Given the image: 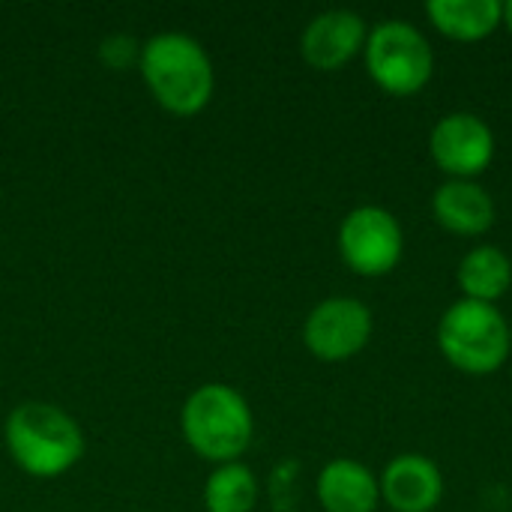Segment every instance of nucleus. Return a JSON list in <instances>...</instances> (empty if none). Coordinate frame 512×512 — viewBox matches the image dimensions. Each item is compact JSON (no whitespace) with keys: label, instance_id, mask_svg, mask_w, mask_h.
Segmentation results:
<instances>
[{"label":"nucleus","instance_id":"obj_9","mask_svg":"<svg viewBox=\"0 0 512 512\" xmlns=\"http://www.w3.org/2000/svg\"><path fill=\"white\" fill-rule=\"evenodd\" d=\"M366 18L354 9H324L300 33V54L318 72H336L366 48Z\"/></svg>","mask_w":512,"mask_h":512},{"label":"nucleus","instance_id":"obj_17","mask_svg":"<svg viewBox=\"0 0 512 512\" xmlns=\"http://www.w3.org/2000/svg\"><path fill=\"white\" fill-rule=\"evenodd\" d=\"M504 27L510 30V36H512V0L510 3H504Z\"/></svg>","mask_w":512,"mask_h":512},{"label":"nucleus","instance_id":"obj_16","mask_svg":"<svg viewBox=\"0 0 512 512\" xmlns=\"http://www.w3.org/2000/svg\"><path fill=\"white\" fill-rule=\"evenodd\" d=\"M141 45L144 42H138L135 36H129V33H111V36H105L102 42H99V48H96V54H99V60L108 66V69H129V66H138V60H141Z\"/></svg>","mask_w":512,"mask_h":512},{"label":"nucleus","instance_id":"obj_4","mask_svg":"<svg viewBox=\"0 0 512 512\" xmlns=\"http://www.w3.org/2000/svg\"><path fill=\"white\" fill-rule=\"evenodd\" d=\"M438 348L459 372L492 375L510 360L512 327L498 306L462 297L441 315Z\"/></svg>","mask_w":512,"mask_h":512},{"label":"nucleus","instance_id":"obj_12","mask_svg":"<svg viewBox=\"0 0 512 512\" xmlns=\"http://www.w3.org/2000/svg\"><path fill=\"white\" fill-rule=\"evenodd\" d=\"M315 495L324 512H375L381 486L372 468L357 459H333L315 480Z\"/></svg>","mask_w":512,"mask_h":512},{"label":"nucleus","instance_id":"obj_8","mask_svg":"<svg viewBox=\"0 0 512 512\" xmlns=\"http://www.w3.org/2000/svg\"><path fill=\"white\" fill-rule=\"evenodd\" d=\"M429 153L450 180H474L495 159V132L483 117L453 111L432 126Z\"/></svg>","mask_w":512,"mask_h":512},{"label":"nucleus","instance_id":"obj_14","mask_svg":"<svg viewBox=\"0 0 512 512\" xmlns=\"http://www.w3.org/2000/svg\"><path fill=\"white\" fill-rule=\"evenodd\" d=\"M456 282H459L465 300L495 306L512 288L510 255L504 249L492 246V243H480L459 261Z\"/></svg>","mask_w":512,"mask_h":512},{"label":"nucleus","instance_id":"obj_13","mask_svg":"<svg viewBox=\"0 0 512 512\" xmlns=\"http://www.w3.org/2000/svg\"><path fill=\"white\" fill-rule=\"evenodd\" d=\"M426 15L444 36L456 42H480L504 24V3L498 0H432Z\"/></svg>","mask_w":512,"mask_h":512},{"label":"nucleus","instance_id":"obj_2","mask_svg":"<svg viewBox=\"0 0 512 512\" xmlns=\"http://www.w3.org/2000/svg\"><path fill=\"white\" fill-rule=\"evenodd\" d=\"M3 444L9 459L36 480H54L72 471L87 447L78 420L42 399H27L6 414Z\"/></svg>","mask_w":512,"mask_h":512},{"label":"nucleus","instance_id":"obj_15","mask_svg":"<svg viewBox=\"0 0 512 512\" xmlns=\"http://www.w3.org/2000/svg\"><path fill=\"white\" fill-rule=\"evenodd\" d=\"M258 477L243 462L216 465L204 483V510L207 512H252L258 507Z\"/></svg>","mask_w":512,"mask_h":512},{"label":"nucleus","instance_id":"obj_5","mask_svg":"<svg viewBox=\"0 0 512 512\" xmlns=\"http://www.w3.org/2000/svg\"><path fill=\"white\" fill-rule=\"evenodd\" d=\"M363 57L369 78L390 96L420 93L435 72V51L426 33L405 18L375 24L366 36Z\"/></svg>","mask_w":512,"mask_h":512},{"label":"nucleus","instance_id":"obj_11","mask_svg":"<svg viewBox=\"0 0 512 512\" xmlns=\"http://www.w3.org/2000/svg\"><path fill=\"white\" fill-rule=\"evenodd\" d=\"M432 216L456 237H483L495 225V201L477 180H447L432 195Z\"/></svg>","mask_w":512,"mask_h":512},{"label":"nucleus","instance_id":"obj_6","mask_svg":"<svg viewBox=\"0 0 512 512\" xmlns=\"http://www.w3.org/2000/svg\"><path fill=\"white\" fill-rule=\"evenodd\" d=\"M336 243L351 273L378 279L399 267L405 252V231L387 207L363 204L342 219Z\"/></svg>","mask_w":512,"mask_h":512},{"label":"nucleus","instance_id":"obj_3","mask_svg":"<svg viewBox=\"0 0 512 512\" xmlns=\"http://www.w3.org/2000/svg\"><path fill=\"white\" fill-rule=\"evenodd\" d=\"M180 432L195 456L213 465L240 462L255 435V417L240 390L231 384H201L180 408Z\"/></svg>","mask_w":512,"mask_h":512},{"label":"nucleus","instance_id":"obj_1","mask_svg":"<svg viewBox=\"0 0 512 512\" xmlns=\"http://www.w3.org/2000/svg\"><path fill=\"white\" fill-rule=\"evenodd\" d=\"M138 72L150 96L177 117L201 114L216 90V69L207 48L183 30L153 33L141 45Z\"/></svg>","mask_w":512,"mask_h":512},{"label":"nucleus","instance_id":"obj_10","mask_svg":"<svg viewBox=\"0 0 512 512\" xmlns=\"http://www.w3.org/2000/svg\"><path fill=\"white\" fill-rule=\"evenodd\" d=\"M381 501L393 512H432L444 498L441 468L420 453L396 456L378 477Z\"/></svg>","mask_w":512,"mask_h":512},{"label":"nucleus","instance_id":"obj_7","mask_svg":"<svg viewBox=\"0 0 512 512\" xmlns=\"http://www.w3.org/2000/svg\"><path fill=\"white\" fill-rule=\"evenodd\" d=\"M375 330L372 309L357 297H327L303 321V345L321 363H345L357 357Z\"/></svg>","mask_w":512,"mask_h":512}]
</instances>
